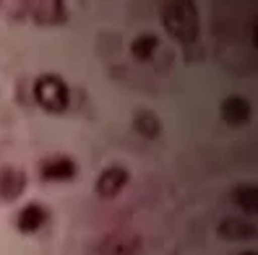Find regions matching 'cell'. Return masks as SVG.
I'll return each instance as SVG.
<instances>
[{
	"mask_svg": "<svg viewBox=\"0 0 258 255\" xmlns=\"http://www.w3.org/2000/svg\"><path fill=\"white\" fill-rule=\"evenodd\" d=\"M240 255H255V252H253V250H250V252H240Z\"/></svg>",
	"mask_w": 258,
	"mask_h": 255,
	"instance_id": "cell-14",
	"label": "cell"
},
{
	"mask_svg": "<svg viewBox=\"0 0 258 255\" xmlns=\"http://www.w3.org/2000/svg\"><path fill=\"white\" fill-rule=\"evenodd\" d=\"M141 245L144 242H141V237L136 232L117 229V232L104 234L94 245V255H136L141 250Z\"/></svg>",
	"mask_w": 258,
	"mask_h": 255,
	"instance_id": "cell-3",
	"label": "cell"
},
{
	"mask_svg": "<svg viewBox=\"0 0 258 255\" xmlns=\"http://www.w3.org/2000/svg\"><path fill=\"white\" fill-rule=\"evenodd\" d=\"M50 219V211H47V206H42V203H26L19 216H16V227L21 234H34L39 232L44 224H47Z\"/></svg>",
	"mask_w": 258,
	"mask_h": 255,
	"instance_id": "cell-8",
	"label": "cell"
},
{
	"mask_svg": "<svg viewBox=\"0 0 258 255\" xmlns=\"http://www.w3.org/2000/svg\"><path fill=\"white\" fill-rule=\"evenodd\" d=\"M133 130L139 133V136L154 141V138L162 136V123H159V117L151 110H139L133 115Z\"/></svg>",
	"mask_w": 258,
	"mask_h": 255,
	"instance_id": "cell-10",
	"label": "cell"
},
{
	"mask_svg": "<svg viewBox=\"0 0 258 255\" xmlns=\"http://www.w3.org/2000/svg\"><path fill=\"white\" fill-rule=\"evenodd\" d=\"M128 180H131V172L128 167H123V164H110V167H104L97 177V183H94V193L99 198H117L120 193H123V188L128 185Z\"/></svg>",
	"mask_w": 258,
	"mask_h": 255,
	"instance_id": "cell-5",
	"label": "cell"
},
{
	"mask_svg": "<svg viewBox=\"0 0 258 255\" xmlns=\"http://www.w3.org/2000/svg\"><path fill=\"white\" fill-rule=\"evenodd\" d=\"M32 16L39 24H57L63 21V0H39L32 3Z\"/></svg>",
	"mask_w": 258,
	"mask_h": 255,
	"instance_id": "cell-12",
	"label": "cell"
},
{
	"mask_svg": "<svg viewBox=\"0 0 258 255\" xmlns=\"http://www.w3.org/2000/svg\"><path fill=\"white\" fill-rule=\"evenodd\" d=\"M232 201H235V206L240 208L242 214L253 216L258 211V188H255V183H240V185H235L232 188Z\"/></svg>",
	"mask_w": 258,
	"mask_h": 255,
	"instance_id": "cell-9",
	"label": "cell"
},
{
	"mask_svg": "<svg viewBox=\"0 0 258 255\" xmlns=\"http://www.w3.org/2000/svg\"><path fill=\"white\" fill-rule=\"evenodd\" d=\"M219 237L222 239H253L255 224H250L248 219H224L219 224Z\"/></svg>",
	"mask_w": 258,
	"mask_h": 255,
	"instance_id": "cell-11",
	"label": "cell"
},
{
	"mask_svg": "<svg viewBox=\"0 0 258 255\" xmlns=\"http://www.w3.org/2000/svg\"><path fill=\"white\" fill-rule=\"evenodd\" d=\"M162 26L177 44H193L201 34V16L193 0H167L162 6Z\"/></svg>",
	"mask_w": 258,
	"mask_h": 255,
	"instance_id": "cell-1",
	"label": "cell"
},
{
	"mask_svg": "<svg viewBox=\"0 0 258 255\" xmlns=\"http://www.w3.org/2000/svg\"><path fill=\"white\" fill-rule=\"evenodd\" d=\"M219 115L227 125H248L250 123V117H253V104L245 99V97H240V94H232V97H227L222 102V107H219Z\"/></svg>",
	"mask_w": 258,
	"mask_h": 255,
	"instance_id": "cell-7",
	"label": "cell"
},
{
	"mask_svg": "<svg viewBox=\"0 0 258 255\" xmlns=\"http://www.w3.org/2000/svg\"><path fill=\"white\" fill-rule=\"evenodd\" d=\"M34 99L44 112L60 115V112H66L68 104H71V89L60 76H55V73H42L34 81Z\"/></svg>",
	"mask_w": 258,
	"mask_h": 255,
	"instance_id": "cell-2",
	"label": "cell"
},
{
	"mask_svg": "<svg viewBox=\"0 0 258 255\" xmlns=\"http://www.w3.org/2000/svg\"><path fill=\"white\" fill-rule=\"evenodd\" d=\"M76 172H79L76 161L66 154L47 156L39 164V175H42V180H47V183H68V180L76 177Z\"/></svg>",
	"mask_w": 258,
	"mask_h": 255,
	"instance_id": "cell-6",
	"label": "cell"
},
{
	"mask_svg": "<svg viewBox=\"0 0 258 255\" xmlns=\"http://www.w3.org/2000/svg\"><path fill=\"white\" fill-rule=\"evenodd\" d=\"M157 50H159V37L157 34H139V37L131 42V55L139 60V63L151 60Z\"/></svg>",
	"mask_w": 258,
	"mask_h": 255,
	"instance_id": "cell-13",
	"label": "cell"
},
{
	"mask_svg": "<svg viewBox=\"0 0 258 255\" xmlns=\"http://www.w3.org/2000/svg\"><path fill=\"white\" fill-rule=\"evenodd\" d=\"M29 185V177L24 167L16 164H0V201L3 203H16Z\"/></svg>",
	"mask_w": 258,
	"mask_h": 255,
	"instance_id": "cell-4",
	"label": "cell"
}]
</instances>
